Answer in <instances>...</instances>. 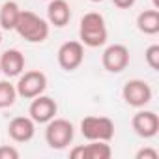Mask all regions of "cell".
<instances>
[{"label":"cell","instance_id":"cell-1","mask_svg":"<svg viewBox=\"0 0 159 159\" xmlns=\"http://www.w3.org/2000/svg\"><path fill=\"white\" fill-rule=\"evenodd\" d=\"M109 30L105 25V19L98 11H88L81 19V26H79V39L86 47H101L107 43Z\"/></svg>","mask_w":159,"mask_h":159},{"label":"cell","instance_id":"cell-2","mask_svg":"<svg viewBox=\"0 0 159 159\" xmlns=\"http://www.w3.org/2000/svg\"><path fill=\"white\" fill-rule=\"evenodd\" d=\"M15 30L28 43H41L49 38V23L28 10H21Z\"/></svg>","mask_w":159,"mask_h":159},{"label":"cell","instance_id":"cell-3","mask_svg":"<svg viewBox=\"0 0 159 159\" xmlns=\"http://www.w3.org/2000/svg\"><path fill=\"white\" fill-rule=\"evenodd\" d=\"M73 135H75V129H73V124L66 118H52L47 122V127H45V140L47 144L52 148V150H64L71 144L73 140Z\"/></svg>","mask_w":159,"mask_h":159},{"label":"cell","instance_id":"cell-4","mask_svg":"<svg viewBox=\"0 0 159 159\" xmlns=\"http://www.w3.org/2000/svg\"><path fill=\"white\" fill-rule=\"evenodd\" d=\"M81 133L88 140L109 142L114 137V122L107 116H86L81 122Z\"/></svg>","mask_w":159,"mask_h":159},{"label":"cell","instance_id":"cell-5","mask_svg":"<svg viewBox=\"0 0 159 159\" xmlns=\"http://www.w3.org/2000/svg\"><path fill=\"white\" fill-rule=\"evenodd\" d=\"M45 88H47V75L38 69L21 73L19 81L15 84L17 96H21L25 99H34V98L41 96L45 92Z\"/></svg>","mask_w":159,"mask_h":159},{"label":"cell","instance_id":"cell-6","mask_svg":"<svg viewBox=\"0 0 159 159\" xmlns=\"http://www.w3.org/2000/svg\"><path fill=\"white\" fill-rule=\"evenodd\" d=\"M152 96H153L152 86L146 81H140V79H131V81H127L124 84V88H122L124 101L129 107H135V109L146 107L152 101Z\"/></svg>","mask_w":159,"mask_h":159},{"label":"cell","instance_id":"cell-7","mask_svg":"<svg viewBox=\"0 0 159 159\" xmlns=\"http://www.w3.org/2000/svg\"><path fill=\"white\" fill-rule=\"evenodd\" d=\"M58 64L66 71H75L84 60V45L81 41H66L60 45L58 52Z\"/></svg>","mask_w":159,"mask_h":159},{"label":"cell","instance_id":"cell-8","mask_svg":"<svg viewBox=\"0 0 159 159\" xmlns=\"http://www.w3.org/2000/svg\"><path fill=\"white\" fill-rule=\"evenodd\" d=\"M101 64L109 73H122L129 66V49L122 43L109 45L103 51Z\"/></svg>","mask_w":159,"mask_h":159},{"label":"cell","instance_id":"cell-9","mask_svg":"<svg viewBox=\"0 0 159 159\" xmlns=\"http://www.w3.org/2000/svg\"><path fill=\"white\" fill-rule=\"evenodd\" d=\"M56 112H58L56 101L49 96H43V94L34 98L30 103V109H28V114L36 124H47L49 120H52L56 116Z\"/></svg>","mask_w":159,"mask_h":159},{"label":"cell","instance_id":"cell-10","mask_svg":"<svg viewBox=\"0 0 159 159\" xmlns=\"http://www.w3.org/2000/svg\"><path fill=\"white\" fill-rule=\"evenodd\" d=\"M133 131L142 139H153L159 131V116L153 111H139L131 120Z\"/></svg>","mask_w":159,"mask_h":159},{"label":"cell","instance_id":"cell-11","mask_svg":"<svg viewBox=\"0 0 159 159\" xmlns=\"http://www.w3.org/2000/svg\"><path fill=\"white\" fill-rule=\"evenodd\" d=\"M8 135L15 142H28L36 135V122L30 116H17L10 122Z\"/></svg>","mask_w":159,"mask_h":159},{"label":"cell","instance_id":"cell-12","mask_svg":"<svg viewBox=\"0 0 159 159\" xmlns=\"http://www.w3.org/2000/svg\"><path fill=\"white\" fill-rule=\"evenodd\" d=\"M25 71V54L19 49H8L0 56V73L6 77H19Z\"/></svg>","mask_w":159,"mask_h":159},{"label":"cell","instance_id":"cell-13","mask_svg":"<svg viewBox=\"0 0 159 159\" xmlns=\"http://www.w3.org/2000/svg\"><path fill=\"white\" fill-rule=\"evenodd\" d=\"M47 19L52 26L64 28L71 19V8L66 0H49L47 6Z\"/></svg>","mask_w":159,"mask_h":159},{"label":"cell","instance_id":"cell-14","mask_svg":"<svg viewBox=\"0 0 159 159\" xmlns=\"http://www.w3.org/2000/svg\"><path fill=\"white\" fill-rule=\"evenodd\" d=\"M19 15H21V8H19L17 2H13V0L4 2L2 8H0V28H4V30H15Z\"/></svg>","mask_w":159,"mask_h":159},{"label":"cell","instance_id":"cell-15","mask_svg":"<svg viewBox=\"0 0 159 159\" xmlns=\"http://www.w3.org/2000/svg\"><path fill=\"white\" fill-rule=\"evenodd\" d=\"M137 28L142 34L155 36L159 32V11L157 10H144L137 17Z\"/></svg>","mask_w":159,"mask_h":159},{"label":"cell","instance_id":"cell-16","mask_svg":"<svg viewBox=\"0 0 159 159\" xmlns=\"http://www.w3.org/2000/svg\"><path fill=\"white\" fill-rule=\"evenodd\" d=\"M83 148H84V159H109L112 155V150L105 140H90V144Z\"/></svg>","mask_w":159,"mask_h":159},{"label":"cell","instance_id":"cell-17","mask_svg":"<svg viewBox=\"0 0 159 159\" xmlns=\"http://www.w3.org/2000/svg\"><path fill=\"white\" fill-rule=\"evenodd\" d=\"M17 99V90L15 84L8 81H0V109H8L15 103Z\"/></svg>","mask_w":159,"mask_h":159},{"label":"cell","instance_id":"cell-18","mask_svg":"<svg viewBox=\"0 0 159 159\" xmlns=\"http://www.w3.org/2000/svg\"><path fill=\"white\" fill-rule=\"evenodd\" d=\"M144 58H146V64L150 66V69L159 71V45H150L144 52Z\"/></svg>","mask_w":159,"mask_h":159},{"label":"cell","instance_id":"cell-19","mask_svg":"<svg viewBox=\"0 0 159 159\" xmlns=\"http://www.w3.org/2000/svg\"><path fill=\"white\" fill-rule=\"evenodd\" d=\"M0 159H19V150L13 146H0Z\"/></svg>","mask_w":159,"mask_h":159},{"label":"cell","instance_id":"cell-20","mask_svg":"<svg viewBox=\"0 0 159 159\" xmlns=\"http://www.w3.org/2000/svg\"><path fill=\"white\" fill-rule=\"evenodd\" d=\"M135 157H137V159H157L159 153H157V150H153V148H142V150L137 152Z\"/></svg>","mask_w":159,"mask_h":159},{"label":"cell","instance_id":"cell-21","mask_svg":"<svg viewBox=\"0 0 159 159\" xmlns=\"http://www.w3.org/2000/svg\"><path fill=\"white\" fill-rule=\"evenodd\" d=\"M135 2H137V0H112V4L116 8H120V10H129Z\"/></svg>","mask_w":159,"mask_h":159},{"label":"cell","instance_id":"cell-22","mask_svg":"<svg viewBox=\"0 0 159 159\" xmlns=\"http://www.w3.org/2000/svg\"><path fill=\"white\" fill-rule=\"evenodd\" d=\"M69 155H71V159H84V148L83 146H77V148H73L69 152Z\"/></svg>","mask_w":159,"mask_h":159},{"label":"cell","instance_id":"cell-23","mask_svg":"<svg viewBox=\"0 0 159 159\" xmlns=\"http://www.w3.org/2000/svg\"><path fill=\"white\" fill-rule=\"evenodd\" d=\"M90 2H103V0H90Z\"/></svg>","mask_w":159,"mask_h":159},{"label":"cell","instance_id":"cell-24","mask_svg":"<svg viewBox=\"0 0 159 159\" xmlns=\"http://www.w3.org/2000/svg\"><path fill=\"white\" fill-rule=\"evenodd\" d=\"M0 43H2V32H0Z\"/></svg>","mask_w":159,"mask_h":159}]
</instances>
